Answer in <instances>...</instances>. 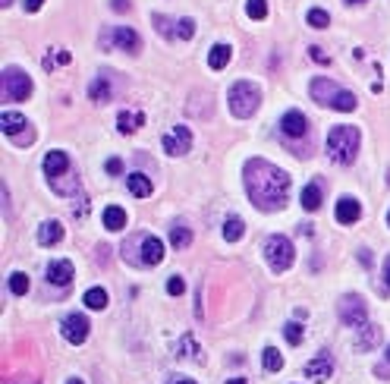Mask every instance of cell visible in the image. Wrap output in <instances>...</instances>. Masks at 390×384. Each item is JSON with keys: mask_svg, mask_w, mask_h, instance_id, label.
I'll return each instance as SVG.
<instances>
[{"mask_svg": "<svg viewBox=\"0 0 390 384\" xmlns=\"http://www.w3.org/2000/svg\"><path fill=\"white\" fill-rule=\"evenodd\" d=\"M328 22H330V16H328V10H308V26L312 28H328Z\"/></svg>", "mask_w": 390, "mask_h": 384, "instance_id": "32", "label": "cell"}, {"mask_svg": "<svg viewBox=\"0 0 390 384\" xmlns=\"http://www.w3.org/2000/svg\"><path fill=\"white\" fill-rule=\"evenodd\" d=\"M154 28H158L161 35H164V38H179V42H189L192 35H195V22L192 19H179V22H173V19H167L164 13H154Z\"/></svg>", "mask_w": 390, "mask_h": 384, "instance_id": "8", "label": "cell"}, {"mask_svg": "<svg viewBox=\"0 0 390 384\" xmlns=\"http://www.w3.org/2000/svg\"><path fill=\"white\" fill-rule=\"evenodd\" d=\"M170 384H195V381H189V378H177V381H170Z\"/></svg>", "mask_w": 390, "mask_h": 384, "instance_id": "40", "label": "cell"}, {"mask_svg": "<svg viewBox=\"0 0 390 384\" xmlns=\"http://www.w3.org/2000/svg\"><path fill=\"white\" fill-rule=\"evenodd\" d=\"M308 95H312V101L321 104V107H334L340 110V114H349V110H356V95L353 91H346L343 85H337L334 79H312V85H308Z\"/></svg>", "mask_w": 390, "mask_h": 384, "instance_id": "2", "label": "cell"}, {"mask_svg": "<svg viewBox=\"0 0 390 384\" xmlns=\"http://www.w3.org/2000/svg\"><path fill=\"white\" fill-rule=\"evenodd\" d=\"M246 13L252 16V19H265V16H267V3H265V0H246Z\"/></svg>", "mask_w": 390, "mask_h": 384, "instance_id": "33", "label": "cell"}, {"mask_svg": "<svg viewBox=\"0 0 390 384\" xmlns=\"http://www.w3.org/2000/svg\"><path fill=\"white\" fill-rule=\"evenodd\" d=\"M302 372H305L308 381H328L330 372H334V359H330V353H321V356H315Z\"/></svg>", "mask_w": 390, "mask_h": 384, "instance_id": "13", "label": "cell"}, {"mask_svg": "<svg viewBox=\"0 0 390 384\" xmlns=\"http://www.w3.org/2000/svg\"><path fill=\"white\" fill-rule=\"evenodd\" d=\"M308 54H312V60H321V63H328V54H324L321 48H312V51H308Z\"/></svg>", "mask_w": 390, "mask_h": 384, "instance_id": "37", "label": "cell"}, {"mask_svg": "<svg viewBox=\"0 0 390 384\" xmlns=\"http://www.w3.org/2000/svg\"><path fill=\"white\" fill-rule=\"evenodd\" d=\"M110 38H114V44L123 48L126 54H139V51H142V38H139V32H132V28H114Z\"/></svg>", "mask_w": 390, "mask_h": 384, "instance_id": "14", "label": "cell"}, {"mask_svg": "<svg viewBox=\"0 0 390 384\" xmlns=\"http://www.w3.org/2000/svg\"><path fill=\"white\" fill-rule=\"evenodd\" d=\"M328 155L337 164H353L359 155V130L356 126H334L328 136Z\"/></svg>", "mask_w": 390, "mask_h": 384, "instance_id": "3", "label": "cell"}, {"mask_svg": "<svg viewBox=\"0 0 390 384\" xmlns=\"http://www.w3.org/2000/svg\"><path fill=\"white\" fill-rule=\"evenodd\" d=\"M10 293H16V296L28 293V277L22 274V271H13V274H10Z\"/></svg>", "mask_w": 390, "mask_h": 384, "instance_id": "31", "label": "cell"}, {"mask_svg": "<svg viewBox=\"0 0 390 384\" xmlns=\"http://www.w3.org/2000/svg\"><path fill=\"white\" fill-rule=\"evenodd\" d=\"M378 340H381V328H375V324H362V331H359V337H356V350L359 353L375 350Z\"/></svg>", "mask_w": 390, "mask_h": 384, "instance_id": "18", "label": "cell"}, {"mask_svg": "<svg viewBox=\"0 0 390 384\" xmlns=\"http://www.w3.org/2000/svg\"><path fill=\"white\" fill-rule=\"evenodd\" d=\"M183 290H186L183 277H170V281H167V293H170V296H179Z\"/></svg>", "mask_w": 390, "mask_h": 384, "instance_id": "35", "label": "cell"}, {"mask_svg": "<svg viewBox=\"0 0 390 384\" xmlns=\"http://www.w3.org/2000/svg\"><path fill=\"white\" fill-rule=\"evenodd\" d=\"M44 173H48V180L54 183V180L60 177H69V158L63 155V151H51V155H44Z\"/></svg>", "mask_w": 390, "mask_h": 384, "instance_id": "12", "label": "cell"}, {"mask_svg": "<svg viewBox=\"0 0 390 384\" xmlns=\"http://www.w3.org/2000/svg\"><path fill=\"white\" fill-rule=\"evenodd\" d=\"M48 281L54 283V287H67L69 281H73V265H69L67 259H57L48 265Z\"/></svg>", "mask_w": 390, "mask_h": 384, "instance_id": "15", "label": "cell"}, {"mask_svg": "<svg viewBox=\"0 0 390 384\" xmlns=\"http://www.w3.org/2000/svg\"><path fill=\"white\" fill-rule=\"evenodd\" d=\"M230 54H233L230 44H227V42H218L211 51H208V67H211V69H224L227 63H230Z\"/></svg>", "mask_w": 390, "mask_h": 384, "instance_id": "21", "label": "cell"}, {"mask_svg": "<svg viewBox=\"0 0 390 384\" xmlns=\"http://www.w3.org/2000/svg\"><path fill=\"white\" fill-rule=\"evenodd\" d=\"M261 104V91L255 82H233L230 89V110L233 117H252Z\"/></svg>", "mask_w": 390, "mask_h": 384, "instance_id": "4", "label": "cell"}, {"mask_svg": "<svg viewBox=\"0 0 390 384\" xmlns=\"http://www.w3.org/2000/svg\"><path fill=\"white\" fill-rule=\"evenodd\" d=\"M60 331H63V337H67L69 343H82L85 337H89V318L79 315V312H73V315L63 318Z\"/></svg>", "mask_w": 390, "mask_h": 384, "instance_id": "9", "label": "cell"}, {"mask_svg": "<svg viewBox=\"0 0 390 384\" xmlns=\"http://www.w3.org/2000/svg\"><path fill=\"white\" fill-rule=\"evenodd\" d=\"M164 259V243L158 236H142V265H161Z\"/></svg>", "mask_w": 390, "mask_h": 384, "instance_id": "16", "label": "cell"}, {"mask_svg": "<svg viewBox=\"0 0 390 384\" xmlns=\"http://www.w3.org/2000/svg\"><path fill=\"white\" fill-rule=\"evenodd\" d=\"M38 240H42V246H57L63 240V227L57 220H44L42 230H38Z\"/></svg>", "mask_w": 390, "mask_h": 384, "instance_id": "23", "label": "cell"}, {"mask_svg": "<svg viewBox=\"0 0 390 384\" xmlns=\"http://www.w3.org/2000/svg\"><path fill=\"white\" fill-rule=\"evenodd\" d=\"M384 283H387V290H390V259L384 261Z\"/></svg>", "mask_w": 390, "mask_h": 384, "instance_id": "39", "label": "cell"}, {"mask_svg": "<svg viewBox=\"0 0 390 384\" xmlns=\"http://www.w3.org/2000/svg\"><path fill=\"white\" fill-rule=\"evenodd\" d=\"M227 384H246V381H242V378H230V381H227Z\"/></svg>", "mask_w": 390, "mask_h": 384, "instance_id": "41", "label": "cell"}, {"mask_svg": "<svg viewBox=\"0 0 390 384\" xmlns=\"http://www.w3.org/2000/svg\"><path fill=\"white\" fill-rule=\"evenodd\" d=\"M281 130H283V136H290V139H302L308 132L305 114H302V110H287L281 120Z\"/></svg>", "mask_w": 390, "mask_h": 384, "instance_id": "11", "label": "cell"}, {"mask_svg": "<svg viewBox=\"0 0 390 384\" xmlns=\"http://www.w3.org/2000/svg\"><path fill=\"white\" fill-rule=\"evenodd\" d=\"M362 218V205H359L356 199H340L337 202V220H340V224H356V220Z\"/></svg>", "mask_w": 390, "mask_h": 384, "instance_id": "17", "label": "cell"}, {"mask_svg": "<svg viewBox=\"0 0 390 384\" xmlns=\"http://www.w3.org/2000/svg\"><path fill=\"white\" fill-rule=\"evenodd\" d=\"M0 126H3V136H19L26 132V117L22 114H13V110H3V117H0Z\"/></svg>", "mask_w": 390, "mask_h": 384, "instance_id": "19", "label": "cell"}, {"mask_svg": "<svg viewBox=\"0 0 390 384\" xmlns=\"http://www.w3.org/2000/svg\"><path fill=\"white\" fill-rule=\"evenodd\" d=\"M261 363H265V372H281L283 369V356L274 350V347H267V350L261 353Z\"/></svg>", "mask_w": 390, "mask_h": 384, "instance_id": "28", "label": "cell"}, {"mask_svg": "<svg viewBox=\"0 0 390 384\" xmlns=\"http://www.w3.org/2000/svg\"><path fill=\"white\" fill-rule=\"evenodd\" d=\"M85 306H89V309H104V306H107V293H104L101 287L85 290Z\"/></svg>", "mask_w": 390, "mask_h": 384, "instance_id": "29", "label": "cell"}, {"mask_svg": "<svg viewBox=\"0 0 390 384\" xmlns=\"http://www.w3.org/2000/svg\"><path fill=\"white\" fill-rule=\"evenodd\" d=\"M346 3H365V0H346Z\"/></svg>", "mask_w": 390, "mask_h": 384, "instance_id": "44", "label": "cell"}, {"mask_svg": "<svg viewBox=\"0 0 390 384\" xmlns=\"http://www.w3.org/2000/svg\"><path fill=\"white\" fill-rule=\"evenodd\" d=\"M242 180H246V192H249V199H252L255 208H261V211H277V208L287 205L290 177H287V171H281L277 164H271V161H265V158H252V161H246Z\"/></svg>", "mask_w": 390, "mask_h": 384, "instance_id": "1", "label": "cell"}, {"mask_svg": "<svg viewBox=\"0 0 390 384\" xmlns=\"http://www.w3.org/2000/svg\"><path fill=\"white\" fill-rule=\"evenodd\" d=\"M189 148H192V132L186 130V126H177V130H170L164 136V151L167 155H173V158L186 155Z\"/></svg>", "mask_w": 390, "mask_h": 384, "instance_id": "10", "label": "cell"}, {"mask_svg": "<svg viewBox=\"0 0 390 384\" xmlns=\"http://www.w3.org/2000/svg\"><path fill=\"white\" fill-rule=\"evenodd\" d=\"M340 322L349 324V328L369 324V309H365V299L359 293H346L340 299Z\"/></svg>", "mask_w": 390, "mask_h": 384, "instance_id": "7", "label": "cell"}, {"mask_svg": "<svg viewBox=\"0 0 390 384\" xmlns=\"http://www.w3.org/2000/svg\"><path fill=\"white\" fill-rule=\"evenodd\" d=\"M32 95V79L19 67L3 69V101H26Z\"/></svg>", "mask_w": 390, "mask_h": 384, "instance_id": "5", "label": "cell"}, {"mask_svg": "<svg viewBox=\"0 0 390 384\" xmlns=\"http://www.w3.org/2000/svg\"><path fill=\"white\" fill-rule=\"evenodd\" d=\"M283 337H287V340L293 343V347H299V343H302V328H299V324L290 322L287 328H283Z\"/></svg>", "mask_w": 390, "mask_h": 384, "instance_id": "34", "label": "cell"}, {"mask_svg": "<svg viewBox=\"0 0 390 384\" xmlns=\"http://www.w3.org/2000/svg\"><path fill=\"white\" fill-rule=\"evenodd\" d=\"M42 3H44V0H26V10H28V13H35V10L42 7Z\"/></svg>", "mask_w": 390, "mask_h": 384, "instance_id": "38", "label": "cell"}, {"mask_svg": "<svg viewBox=\"0 0 390 384\" xmlns=\"http://www.w3.org/2000/svg\"><path fill=\"white\" fill-rule=\"evenodd\" d=\"M104 227L107 230H123L126 227V211L120 205H110V208H104Z\"/></svg>", "mask_w": 390, "mask_h": 384, "instance_id": "25", "label": "cell"}, {"mask_svg": "<svg viewBox=\"0 0 390 384\" xmlns=\"http://www.w3.org/2000/svg\"><path fill=\"white\" fill-rule=\"evenodd\" d=\"M107 173H110V177L123 173V161H120V158H110V161H107Z\"/></svg>", "mask_w": 390, "mask_h": 384, "instance_id": "36", "label": "cell"}, {"mask_svg": "<svg viewBox=\"0 0 390 384\" xmlns=\"http://www.w3.org/2000/svg\"><path fill=\"white\" fill-rule=\"evenodd\" d=\"M91 101L95 104H104V101H110V98H114V82H110L107 76H98L95 82H91Z\"/></svg>", "mask_w": 390, "mask_h": 384, "instance_id": "20", "label": "cell"}, {"mask_svg": "<svg viewBox=\"0 0 390 384\" xmlns=\"http://www.w3.org/2000/svg\"><path fill=\"white\" fill-rule=\"evenodd\" d=\"M265 255H267V261H271L274 271H287V268L293 265V259H296V249H293V243H290L287 236H267Z\"/></svg>", "mask_w": 390, "mask_h": 384, "instance_id": "6", "label": "cell"}, {"mask_svg": "<svg viewBox=\"0 0 390 384\" xmlns=\"http://www.w3.org/2000/svg\"><path fill=\"white\" fill-rule=\"evenodd\" d=\"M130 192L136 195V199H148L151 195V180L145 177V173H132L130 177Z\"/></svg>", "mask_w": 390, "mask_h": 384, "instance_id": "26", "label": "cell"}, {"mask_svg": "<svg viewBox=\"0 0 390 384\" xmlns=\"http://www.w3.org/2000/svg\"><path fill=\"white\" fill-rule=\"evenodd\" d=\"M170 243L177 249H186L192 243V230H189V227H173V230H170Z\"/></svg>", "mask_w": 390, "mask_h": 384, "instance_id": "30", "label": "cell"}, {"mask_svg": "<svg viewBox=\"0 0 390 384\" xmlns=\"http://www.w3.org/2000/svg\"><path fill=\"white\" fill-rule=\"evenodd\" d=\"M10 3H13V0H3V7H10Z\"/></svg>", "mask_w": 390, "mask_h": 384, "instance_id": "45", "label": "cell"}, {"mask_svg": "<svg viewBox=\"0 0 390 384\" xmlns=\"http://www.w3.org/2000/svg\"><path fill=\"white\" fill-rule=\"evenodd\" d=\"M321 199H324L321 183H308L305 189H302V208H305V211H318V208H321Z\"/></svg>", "mask_w": 390, "mask_h": 384, "instance_id": "22", "label": "cell"}, {"mask_svg": "<svg viewBox=\"0 0 390 384\" xmlns=\"http://www.w3.org/2000/svg\"><path fill=\"white\" fill-rule=\"evenodd\" d=\"M67 384H82V381H79V378H69V381Z\"/></svg>", "mask_w": 390, "mask_h": 384, "instance_id": "42", "label": "cell"}, {"mask_svg": "<svg viewBox=\"0 0 390 384\" xmlns=\"http://www.w3.org/2000/svg\"><path fill=\"white\" fill-rule=\"evenodd\" d=\"M387 365H390V347H387ZM387 365H381V369H387Z\"/></svg>", "mask_w": 390, "mask_h": 384, "instance_id": "43", "label": "cell"}, {"mask_svg": "<svg viewBox=\"0 0 390 384\" xmlns=\"http://www.w3.org/2000/svg\"><path fill=\"white\" fill-rule=\"evenodd\" d=\"M139 126H145V114H139V110H123L120 120H116V130L120 132H136Z\"/></svg>", "mask_w": 390, "mask_h": 384, "instance_id": "24", "label": "cell"}, {"mask_svg": "<svg viewBox=\"0 0 390 384\" xmlns=\"http://www.w3.org/2000/svg\"><path fill=\"white\" fill-rule=\"evenodd\" d=\"M242 234H246V224H242V218H227V224H224V240H227V243H236Z\"/></svg>", "mask_w": 390, "mask_h": 384, "instance_id": "27", "label": "cell"}, {"mask_svg": "<svg viewBox=\"0 0 390 384\" xmlns=\"http://www.w3.org/2000/svg\"><path fill=\"white\" fill-rule=\"evenodd\" d=\"M387 224H390V218H387Z\"/></svg>", "mask_w": 390, "mask_h": 384, "instance_id": "46", "label": "cell"}]
</instances>
